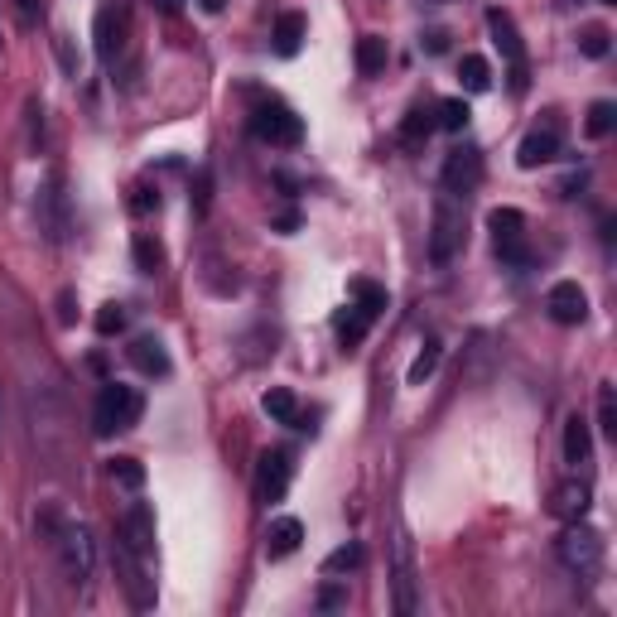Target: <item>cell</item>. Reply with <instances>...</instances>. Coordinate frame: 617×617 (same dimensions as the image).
Here are the masks:
<instances>
[{
    "label": "cell",
    "mask_w": 617,
    "mask_h": 617,
    "mask_svg": "<svg viewBox=\"0 0 617 617\" xmlns=\"http://www.w3.org/2000/svg\"><path fill=\"white\" fill-rule=\"evenodd\" d=\"M434 5H444V0H434Z\"/></svg>",
    "instance_id": "cell-44"
},
{
    "label": "cell",
    "mask_w": 617,
    "mask_h": 617,
    "mask_svg": "<svg viewBox=\"0 0 617 617\" xmlns=\"http://www.w3.org/2000/svg\"><path fill=\"white\" fill-rule=\"evenodd\" d=\"M261 410H266L275 425H299V401H295V391H285V386H270Z\"/></svg>",
    "instance_id": "cell-24"
},
{
    "label": "cell",
    "mask_w": 617,
    "mask_h": 617,
    "mask_svg": "<svg viewBox=\"0 0 617 617\" xmlns=\"http://www.w3.org/2000/svg\"><path fill=\"white\" fill-rule=\"evenodd\" d=\"M434 131V111H425V107H415L410 116H405V126H401V140L405 145H420L425 135Z\"/></svg>",
    "instance_id": "cell-29"
},
{
    "label": "cell",
    "mask_w": 617,
    "mask_h": 617,
    "mask_svg": "<svg viewBox=\"0 0 617 617\" xmlns=\"http://www.w3.org/2000/svg\"><path fill=\"white\" fill-rule=\"evenodd\" d=\"M126 328V309L121 304H102V314H97V333L111 338V333H121Z\"/></svg>",
    "instance_id": "cell-36"
},
{
    "label": "cell",
    "mask_w": 617,
    "mask_h": 617,
    "mask_svg": "<svg viewBox=\"0 0 617 617\" xmlns=\"http://www.w3.org/2000/svg\"><path fill=\"white\" fill-rule=\"evenodd\" d=\"M487 29H492V44L502 49L511 68V92H526V44H521V34H516V20H511L507 10H487Z\"/></svg>",
    "instance_id": "cell-8"
},
{
    "label": "cell",
    "mask_w": 617,
    "mask_h": 617,
    "mask_svg": "<svg viewBox=\"0 0 617 617\" xmlns=\"http://www.w3.org/2000/svg\"><path fill=\"white\" fill-rule=\"evenodd\" d=\"M458 78H463V87H468V92H487V87H492V68H487V58L463 54V63H458Z\"/></svg>",
    "instance_id": "cell-27"
},
{
    "label": "cell",
    "mask_w": 617,
    "mask_h": 617,
    "mask_svg": "<svg viewBox=\"0 0 617 617\" xmlns=\"http://www.w3.org/2000/svg\"><path fill=\"white\" fill-rule=\"evenodd\" d=\"M150 5H155L160 15H179V10H184V0H150Z\"/></svg>",
    "instance_id": "cell-41"
},
{
    "label": "cell",
    "mask_w": 617,
    "mask_h": 617,
    "mask_svg": "<svg viewBox=\"0 0 617 617\" xmlns=\"http://www.w3.org/2000/svg\"><path fill=\"white\" fill-rule=\"evenodd\" d=\"M251 135H256L261 145H280V150H290V145L304 140V121H299L285 102H261V107L251 111Z\"/></svg>",
    "instance_id": "cell-5"
},
{
    "label": "cell",
    "mask_w": 617,
    "mask_h": 617,
    "mask_svg": "<svg viewBox=\"0 0 617 617\" xmlns=\"http://www.w3.org/2000/svg\"><path fill=\"white\" fill-rule=\"evenodd\" d=\"M468 242V217H463V203H458L454 193H444L439 203H434V232H430V261L439 266H449L458 251Z\"/></svg>",
    "instance_id": "cell-3"
},
{
    "label": "cell",
    "mask_w": 617,
    "mask_h": 617,
    "mask_svg": "<svg viewBox=\"0 0 617 617\" xmlns=\"http://www.w3.org/2000/svg\"><path fill=\"white\" fill-rule=\"evenodd\" d=\"M613 126H617V107H613V102H593L584 131H589L593 140H603V135H613Z\"/></svg>",
    "instance_id": "cell-28"
},
{
    "label": "cell",
    "mask_w": 617,
    "mask_h": 617,
    "mask_svg": "<svg viewBox=\"0 0 617 617\" xmlns=\"http://www.w3.org/2000/svg\"><path fill=\"white\" fill-rule=\"evenodd\" d=\"M381 68H386V39H376V34L357 39V73H362V78H376Z\"/></svg>",
    "instance_id": "cell-25"
},
{
    "label": "cell",
    "mask_w": 617,
    "mask_h": 617,
    "mask_svg": "<svg viewBox=\"0 0 617 617\" xmlns=\"http://www.w3.org/2000/svg\"><path fill=\"white\" fill-rule=\"evenodd\" d=\"M111 560H116V569H121V589L131 593V603L145 613V608H155V579H150V560H140L131 545H111Z\"/></svg>",
    "instance_id": "cell-9"
},
{
    "label": "cell",
    "mask_w": 617,
    "mask_h": 617,
    "mask_svg": "<svg viewBox=\"0 0 617 617\" xmlns=\"http://www.w3.org/2000/svg\"><path fill=\"white\" fill-rule=\"evenodd\" d=\"M560 160V131H555V121H545L536 131L521 140V150H516V164L521 169H540V164Z\"/></svg>",
    "instance_id": "cell-16"
},
{
    "label": "cell",
    "mask_w": 617,
    "mask_h": 617,
    "mask_svg": "<svg viewBox=\"0 0 617 617\" xmlns=\"http://www.w3.org/2000/svg\"><path fill=\"white\" fill-rule=\"evenodd\" d=\"M92 34H97V58H102V63H116V54H121L126 39H131V5H126V0H107V5L97 10Z\"/></svg>",
    "instance_id": "cell-7"
},
{
    "label": "cell",
    "mask_w": 617,
    "mask_h": 617,
    "mask_svg": "<svg viewBox=\"0 0 617 617\" xmlns=\"http://www.w3.org/2000/svg\"><path fill=\"white\" fill-rule=\"evenodd\" d=\"M198 5H203V10H208V15H217V10H222V5H227V0H198Z\"/></svg>",
    "instance_id": "cell-43"
},
{
    "label": "cell",
    "mask_w": 617,
    "mask_h": 617,
    "mask_svg": "<svg viewBox=\"0 0 617 617\" xmlns=\"http://www.w3.org/2000/svg\"><path fill=\"white\" fill-rule=\"evenodd\" d=\"M545 309H550V319H555V323L574 328V323L589 319V295L579 290V280H560V285H550V295H545Z\"/></svg>",
    "instance_id": "cell-14"
},
{
    "label": "cell",
    "mask_w": 617,
    "mask_h": 617,
    "mask_svg": "<svg viewBox=\"0 0 617 617\" xmlns=\"http://www.w3.org/2000/svg\"><path fill=\"white\" fill-rule=\"evenodd\" d=\"M391 584H396V613L410 617L420 613V584H415V560H410V540L405 531H396V545H391Z\"/></svg>",
    "instance_id": "cell-10"
},
{
    "label": "cell",
    "mask_w": 617,
    "mask_h": 617,
    "mask_svg": "<svg viewBox=\"0 0 617 617\" xmlns=\"http://www.w3.org/2000/svg\"><path fill=\"white\" fill-rule=\"evenodd\" d=\"M425 49H430V54H444V49H449V34L430 29V34H425Z\"/></svg>",
    "instance_id": "cell-40"
},
{
    "label": "cell",
    "mask_w": 617,
    "mask_h": 617,
    "mask_svg": "<svg viewBox=\"0 0 617 617\" xmlns=\"http://www.w3.org/2000/svg\"><path fill=\"white\" fill-rule=\"evenodd\" d=\"M598 420H603V434L617 439V401H613V386L598 391Z\"/></svg>",
    "instance_id": "cell-35"
},
{
    "label": "cell",
    "mask_w": 617,
    "mask_h": 617,
    "mask_svg": "<svg viewBox=\"0 0 617 617\" xmlns=\"http://www.w3.org/2000/svg\"><path fill=\"white\" fill-rule=\"evenodd\" d=\"M275 227H280V232H295V227H299V213H280V217H275Z\"/></svg>",
    "instance_id": "cell-42"
},
{
    "label": "cell",
    "mask_w": 617,
    "mask_h": 617,
    "mask_svg": "<svg viewBox=\"0 0 617 617\" xmlns=\"http://www.w3.org/2000/svg\"><path fill=\"white\" fill-rule=\"evenodd\" d=\"M58 560H63V574L68 584H87L92 579V564H97V545H92V531L87 526H63L58 531Z\"/></svg>",
    "instance_id": "cell-6"
},
{
    "label": "cell",
    "mask_w": 617,
    "mask_h": 617,
    "mask_svg": "<svg viewBox=\"0 0 617 617\" xmlns=\"http://www.w3.org/2000/svg\"><path fill=\"white\" fill-rule=\"evenodd\" d=\"M444 193H454V198H468L473 188L483 184V155L473 150V145H458L449 150V160H444Z\"/></svg>",
    "instance_id": "cell-11"
},
{
    "label": "cell",
    "mask_w": 617,
    "mask_h": 617,
    "mask_svg": "<svg viewBox=\"0 0 617 617\" xmlns=\"http://www.w3.org/2000/svg\"><path fill=\"white\" fill-rule=\"evenodd\" d=\"M111 478L126 487V492H140V487H145V468H140L135 458H116V463H111Z\"/></svg>",
    "instance_id": "cell-31"
},
{
    "label": "cell",
    "mask_w": 617,
    "mask_h": 617,
    "mask_svg": "<svg viewBox=\"0 0 617 617\" xmlns=\"http://www.w3.org/2000/svg\"><path fill=\"white\" fill-rule=\"evenodd\" d=\"M555 555L569 574H579V579H593L598 569H603V536L584 526V521H564L560 540H555Z\"/></svg>",
    "instance_id": "cell-2"
},
{
    "label": "cell",
    "mask_w": 617,
    "mask_h": 617,
    "mask_svg": "<svg viewBox=\"0 0 617 617\" xmlns=\"http://www.w3.org/2000/svg\"><path fill=\"white\" fill-rule=\"evenodd\" d=\"M126 357H131V367L140 376H169V352H164V343L150 338V333H140L131 348H126Z\"/></svg>",
    "instance_id": "cell-19"
},
{
    "label": "cell",
    "mask_w": 617,
    "mask_h": 617,
    "mask_svg": "<svg viewBox=\"0 0 617 617\" xmlns=\"http://www.w3.org/2000/svg\"><path fill=\"white\" fill-rule=\"evenodd\" d=\"M290 478H295V463H290V454L285 449H266L261 454V463H256V497L261 502H280L285 492H290Z\"/></svg>",
    "instance_id": "cell-12"
},
{
    "label": "cell",
    "mask_w": 617,
    "mask_h": 617,
    "mask_svg": "<svg viewBox=\"0 0 617 617\" xmlns=\"http://www.w3.org/2000/svg\"><path fill=\"white\" fill-rule=\"evenodd\" d=\"M434 367H439V343H425V352H420L415 367H410V386H420L425 376H434Z\"/></svg>",
    "instance_id": "cell-34"
},
{
    "label": "cell",
    "mask_w": 617,
    "mask_h": 617,
    "mask_svg": "<svg viewBox=\"0 0 617 617\" xmlns=\"http://www.w3.org/2000/svg\"><path fill=\"white\" fill-rule=\"evenodd\" d=\"M367 328H372V319H367V314H362V309H338V314H333V333H338V343H343V348H357V343H362V338H367Z\"/></svg>",
    "instance_id": "cell-23"
},
{
    "label": "cell",
    "mask_w": 617,
    "mask_h": 617,
    "mask_svg": "<svg viewBox=\"0 0 617 617\" xmlns=\"http://www.w3.org/2000/svg\"><path fill=\"white\" fill-rule=\"evenodd\" d=\"M589 454H593V434H589V420L584 415H569L564 420V463H589Z\"/></svg>",
    "instance_id": "cell-21"
},
{
    "label": "cell",
    "mask_w": 617,
    "mask_h": 617,
    "mask_svg": "<svg viewBox=\"0 0 617 617\" xmlns=\"http://www.w3.org/2000/svg\"><path fill=\"white\" fill-rule=\"evenodd\" d=\"M304 540V521L299 516H275L266 531V560H290Z\"/></svg>",
    "instance_id": "cell-17"
},
{
    "label": "cell",
    "mask_w": 617,
    "mask_h": 617,
    "mask_svg": "<svg viewBox=\"0 0 617 617\" xmlns=\"http://www.w3.org/2000/svg\"><path fill=\"white\" fill-rule=\"evenodd\" d=\"M140 410H145V396L126 386V381H107L97 391V405H92V430L111 439V434H126L140 425Z\"/></svg>",
    "instance_id": "cell-1"
},
{
    "label": "cell",
    "mask_w": 617,
    "mask_h": 617,
    "mask_svg": "<svg viewBox=\"0 0 617 617\" xmlns=\"http://www.w3.org/2000/svg\"><path fill=\"white\" fill-rule=\"evenodd\" d=\"M39 232L49 237V242H63V232H68V213H63V193H58V174L44 184L39 193Z\"/></svg>",
    "instance_id": "cell-18"
},
{
    "label": "cell",
    "mask_w": 617,
    "mask_h": 617,
    "mask_svg": "<svg viewBox=\"0 0 617 617\" xmlns=\"http://www.w3.org/2000/svg\"><path fill=\"white\" fill-rule=\"evenodd\" d=\"M304 29H309V20H304L299 10H285V15L275 20V34H270V39H275V54H280V58H295L299 44H304Z\"/></svg>",
    "instance_id": "cell-20"
},
{
    "label": "cell",
    "mask_w": 617,
    "mask_h": 617,
    "mask_svg": "<svg viewBox=\"0 0 617 617\" xmlns=\"http://www.w3.org/2000/svg\"><path fill=\"white\" fill-rule=\"evenodd\" d=\"M150 208H160V193H155V188H145V184H140V188H135V193H131V213L140 217V213H150Z\"/></svg>",
    "instance_id": "cell-38"
},
{
    "label": "cell",
    "mask_w": 617,
    "mask_h": 617,
    "mask_svg": "<svg viewBox=\"0 0 617 617\" xmlns=\"http://www.w3.org/2000/svg\"><path fill=\"white\" fill-rule=\"evenodd\" d=\"M468 116H473V111H468V102H463V97H449V102H439V111H434V126H439V131H449V135H458L463 126H468Z\"/></svg>",
    "instance_id": "cell-26"
},
{
    "label": "cell",
    "mask_w": 617,
    "mask_h": 617,
    "mask_svg": "<svg viewBox=\"0 0 617 617\" xmlns=\"http://www.w3.org/2000/svg\"><path fill=\"white\" fill-rule=\"evenodd\" d=\"M116 540L121 545H131L140 560H155V511L145 507V502H135V507H126V516H121V531H116Z\"/></svg>",
    "instance_id": "cell-13"
},
{
    "label": "cell",
    "mask_w": 617,
    "mask_h": 617,
    "mask_svg": "<svg viewBox=\"0 0 617 617\" xmlns=\"http://www.w3.org/2000/svg\"><path fill=\"white\" fill-rule=\"evenodd\" d=\"M15 20H20V29H34L44 20V0H15Z\"/></svg>",
    "instance_id": "cell-37"
},
{
    "label": "cell",
    "mask_w": 617,
    "mask_h": 617,
    "mask_svg": "<svg viewBox=\"0 0 617 617\" xmlns=\"http://www.w3.org/2000/svg\"><path fill=\"white\" fill-rule=\"evenodd\" d=\"M343 603H348V593L338 589V584H333V589H323V593H319V608H343Z\"/></svg>",
    "instance_id": "cell-39"
},
{
    "label": "cell",
    "mask_w": 617,
    "mask_h": 617,
    "mask_svg": "<svg viewBox=\"0 0 617 617\" xmlns=\"http://www.w3.org/2000/svg\"><path fill=\"white\" fill-rule=\"evenodd\" d=\"M608 39H613V34H608L603 25H589L584 34H579V49H584L589 58H608V49H613Z\"/></svg>",
    "instance_id": "cell-33"
},
{
    "label": "cell",
    "mask_w": 617,
    "mask_h": 617,
    "mask_svg": "<svg viewBox=\"0 0 617 617\" xmlns=\"http://www.w3.org/2000/svg\"><path fill=\"white\" fill-rule=\"evenodd\" d=\"M348 295H352V309H362L367 319H381V314L391 309V295H386L376 280H352Z\"/></svg>",
    "instance_id": "cell-22"
},
{
    "label": "cell",
    "mask_w": 617,
    "mask_h": 617,
    "mask_svg": "<svg viewBox=\"0 0 617 617\" xmlns=\"http://www.w3.org/2000/svg\"><path fill=\"white\" fill-rule=\"evenodd\" d=\"M135 266L145 270V275H155L164 266V246L155 237H135Z\"/></svg>",
    "instance_id": "cell-30"
},
{
    "label": "cell",
    "mask_w": 617,
    "mask_h": 617,
    "mask_svg": "<svg viewBox=\"0 0 617 617\" xmlns=\"http://www.w3.org/2000/svg\"><path fill=\"white\" fill-rule=\"evenodd\" d=\"M487 227H492V246L502 256V266L526 270L531 266V246H526V217L516 208H492L487 213Z\"/></svg>",
    "instance_id": "cell-4"
},
{
    "label": "cell",
    "mask_w": 617,
    "mask_h": 617,
    "mask_svg": "<svg viewBox=\"0 0 617 617\" xmlns=\"http://www.w3.org/2000/svg\"><path fill=\"white\" fill-rule=\"evenodd\" d=\"M593 507V487L584 478H564L555 492H550V516H560V521H584Z\"/></svg>",
    "instance_id": "cell-15"
},
{
    "label": "cell",
    "mask_w": 617,
    "mask_h": 617,
    "mask_svg": "<svg viewBox=\"0 0 617 617\" xmlns=\"http://www.w3.org/2000/svg\"><path fill=\"white\" fill-rule=\"evenodd\" d=\"M362 564V545H338L328 560H323V574H348Z\"/></svg>",
    "instance_id": "cell-32"
}]
</instances>
